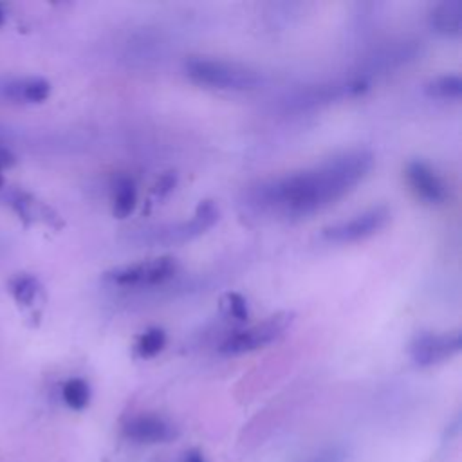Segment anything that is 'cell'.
<instances>
[{
    "label": "cell",
    "mask_w": 462,
    "mask_h": 462,
    "mask_svg": "<svg viewBox=\"0 0 462 462\" xmlns=\"http://www.w3.org/2000/svg\"><path fill=\"white\" fill-rule=\"evenodd\" d=\"M365 148L336 153L310 168L263 180L247 191V206L280 218L310 217L352 191L372 170Z\"/></svg>",
    "instance_id": "6da1fadb"
},
{
    "label": "cell",
    "mask_w": 462,
    "mask_h": 462,
    "mask_svg": "<svg viewBox=\"0 0 462 462\" xmlns=\"http://www.w3.org/2000/svg\"><path fill=\"white\" fill-rule=\"evenodd\" d=\"M218 220V208L213 200H202L191 218L146 226L130 233V242L137 245H177L204 235Z\"/></svg>",
    "instance_id": "7a4b0ae2"
},
{
    "label": "cell",
    "mask_w": 462,
    "mask_h": 462,
    "mask_svg": "<svg viewBox=\"0 0 462 462\" xmlns=\"http://www.w3.org/2000/svg\"><path fill=\"white\" fill-rule=\"evenodd\" d=\"M184 72L193 83L220 90H253L262 83L258 70L213 58H189L184 63Z\"/></svg>",
    "instance_id": "3957f363"
},
{
    "label": "cell",
    "mask_w": 462,
    "mask_h": 462,
    "mask_svg": "<svg viewBox=\"0 0 462 462\" xmlns=\"http://www.w3.org/2000/svg\"><path fill=\"white\" fill-rule=\"evenodd\" d=\"M292 319H294L292 312H287V310L276 312L260 323H254L251 327H245L229 334L220 343L218 350L224 356H240L245 352L263 348L274 343L276 339H280L285 334V330L291 327Z\"/></svg>",
    "instance_id": "277c9868"
},
{
    "label": "cell",
    "mask_w": 462,
    "mask_h": 462,
    "mask_svg": "<svg viewBox=\"0 0 462 462\" xmlns=\"http://www.w3.org/2000/svg\"><path fill=\"white\" fill-rule=\"evenodd\" d=\"M179 265L171 256H157L106 271L103 280L116 287H153L175 276Z\"/></svg>",
    "instance_id": "5b68a950"
},
{
    "label": "cell",
    "mask_w": 462,
    "mask_h": 462,
    "mask_svg": "<svg viewBox=\"0 0 462 462\" xmlns=\"http://www.w3.org/2000/svg\"><path fill=\"white\" fill-rule=\"evenodd\" d=\"M390 220V209L386 206H374L359 215H354L348 220L323 227L321 235L327 242L334 244H350L363 240L366 236L381 231Z\"/></svg>",
    "instance_id": "8992f818"
},
{
    "label": "cell",
    "mask_w": 462,
    "mask_h": 462,
    "mask_svg": "<svg viewBox=\"0 0 462 462\" xmlns=\"http://www.w3.org/2000/svg\"><path fill=\"white\" fill-rule=\"evenodd\" d=\"M462 348V337L458 330L451 332H424L419 334L410 345V357L417 366L439 365Z\"/></svg>",
    "instance_id": "52a82bcc"
},
{
    "label": "cell",
    "mask_w": 462,
    "mask_h": 462,
    "mask_svg": "<svg viewBox=\"0 0 462 462\" xmlns=\"http://www.w3.org/2000/svg\"><path fill=\"white\" fill-rule=\"evenodd\" d=\"M366 88V81L361 78L348 79V81H337V83H327V85H307L303 88H298L291 94L287 99L289 108H312L316 105L330 103L334 99L356 96Z\"/></svg>",
    "instance_id": "ba28073f"
},
{
    "label": "cell",
    "mask_w": 462,
    "mask_h": 462,
    "mask_svg": "<svg viewBox=\"0 0 462 462\" xmlns=\"http://www.w3.org/2000/svg\"><path fill=\"white\" fill-rule=\"evenodd\" d=\"M406 180L413 193L426 204H442L448 199V186L439 173L424 161H411L406 166Z\"/></svg>",
    "instance_id": "9c48e42d"
},
{
    "label": "cell",
    "mask_w": 462,
    "mask_h": 462,
    "mask_svg": "<svg viewBox=\"0 0 462 462\" xmlns=\"http://www.w3.org/2000/svg\"><path fill=\"white\" fill-rule=\"evenodd\" d=\"M123 435L137 444H159L175 437L173 426L153 413H141L130 417L123 424Z\"/></svg>",
    "instance_id": "30bf717a"
},
{
    "label": "cell",
    "mask_w": 462,
    "mask_h": 462,
    "mask_svg": "<svg viewBox=\"0 0 462 462\" xmlns=\"http://www.w3.org/2000/svg\"><path fill=\"white\" fill-rule=\"evenodd\" d=\"M11 208L16 211L18 218L23 222V226H31L32 222H43L51 227H61L60 215L49 208L45 202L38 200L36 197L25 193V191H16L11 197Z\"/></svg>",
    "instance_id": "8fae6325"
},
{
    "label": "cell",
    "mask_w": 462,
    "mask_h": 462,
    "mask_svg": "<svg viewBox=\"0 0 462 462\" xmlns=\"http://www.w3.org/2000/svg\"><path fill=\"white\" fill-rule=\"evenodd\" d=\"M430 25L435 32L449 38L462 34V2L460 0H442L430 11Z\"/></svg>",
    "instance_id": "7c38bea8"
},
{
    "label": "cell",
    "mask_w": 462,
    "mask_h": 462,
    "mask_svg": "<svg viewBox=\"0 0 462 462\" xmlns=\"http://www.w3.org/2000/svg\"><path fill=\"white\" fill-rule=\"evenodd\" d=\"M0 90L2 96L11 101L42 103L51 94V83L43 78H22L7 81Z\"/></svg>",
    "instance_id": "4fadbf2b"
},
{
    "label": "cell",
    "mask_w": 462,
    "mask_h": 462,
    "mask_svg": "<svg viewBox=\"0 0 462 462\" xmlns=\"http://www.w3.org/2000/svg\"><path fill=\"white\" fill-rule=\"evenodd\" d=\"M137 204V189L130 177H117L112 191V213L117 218H126Z\"/></svg>",
    "instance_id": "5bb4252c"
},
{
    "label": "cell",
    "mask_w": 462,
    "mask_h": 462,
    "mask_svg": "<svg viewBox=\"0 0 462 462\" xmlns=\"http://www.w3.org/2000/svg\"><path fill=\"white\" fill-rule=\"evenodd\" d=\"M424 92L437 99H458L462 94V79L457 74L437 76L424 85Z\"/></svg>",
    "instance_id": "9a60e30c"
},
{
    "label": "cell",
    "mask_w": 462,
    "mask_h": 462,
    "mask_svg": "<svg viewBox=\"0 0 462 462\" xmlns=\"http://www.w3.org/2000/svg\"><path fill=\"white\" fill-rule=\"evenodd\" d=\"M61 397L70 410L79 411V410L87 408V404L90 401V386L85 379L72 377V379L65 381V384L61 388Z\"/></svg>",
    "instance_id": "2e32d148"
},
{
    "label": "cell",
    "mask_w": 462,
    "mask_h": 462,
    "mask_svg": "<svg viewBox=\"0 0 462 462\" xmlns=\"http://www.w3.org/2000/svg\"><path fill=\"white\" fill-rule=\"evenodd\" d=\"M9 291L18 305L29 307L40 292V282L31 274H18L9 282Z\"/></svg>",
    "instance_id": "e0dca14e"
},
{
    "label": "cell",
    "mask_w": 462,
    "mask_h": 462,
    "mask_svg": "<svg viewBox=\"0 0 462 462\" xmlns=\"http://www.w3.org/2000/svg\"><path fill=\"white\" fill-rule=\"evenodd\" d=\"M166 345V332L159 327L146 328L143 334H139L135 341V354L141 359L155 357Z\"/></svg>",
    "instance_id": "ac0fdd59"
},
{
    "label": "cell",
    "mask_w": 462,
    "mask_h": 462,
    "mask_svg": "<svg viewBox=\"0 0 462 462\" xmlns=\"http://www.w3.org/2000/svg\"><path fill=\"white\" fill-rule=\"evenodd\" d=\"M220 305H222V310L229 318H235L236 321H245L249 318L247 303H245L244 296L238 292H226L220 300Z\"/></svg>",
    "instance_id": "d6986e66"
},
{
    "label": "cell",
    "mask_w": 462,
    "mask_h": 462,
    "mask_svg": "<svg viewBox=\"0 0 462 462\" xmlns=\"http://www.w3.org/2000/svg\"><path fill=\"white\" fill-rule=\"evenodd\" d=\"M345 460V451L339 448H328L323 449L319 453L310 455L309 458L301 460V462H343Z\"/></svg>",
    "instance_id": "ffe728a7"
},
{
    "label": "cell",
    "mask_w": 462,
    "mask_h": 462,
    "mask_svg": "<svg viewBox=\"0 0 462 462\" xmlns=\"http://www.w3.org/2000/svg\"><path fill=\"white\" fill-rule=\"evenodd\" d=\"M175 182H177V175L175 173H164L162 177H159V180L155 182V186H153V193L155 195H159V197H162V195H166V193H170L173 188H175Z\"/></svg>",
    "instance_id": "44dd1931"
},
{
    "label": "cell",
    "mask_w": 462,
    "mask_h": 462,
    "mask_svg": "<svg viewBox=\"0 0 462 462\" xmlns=\"http://www.w3.org/2000/svg\"><path fill=\"white\" fill-rule=\"evenodd\" d=\"M14 162H16L14 153H13L9 148H5V146L0 144V170L11 168Z\"/></svg>",
    "instance_id": "7402d4cb"
},
{
    "label": "cell",
    "mask_w": 462,
    "mask_h": 462,
    "mask_svg": "<svg viewBox=\"0 0 462 462\" xmlns=\"http://www.w3.org/2000/svg\"><path fill=\"white\" fill-rule=\"evenodd\" d=\"M184 462H206V458L202 457L200 451L191 449V451H188V453L184 455Z\"/></svg>",
    "instance_id": "603a6c76"
},
{
    "label": "cell",
    "mask_w": 462,
    "mask_h": 462,
    "mask_svg": "<svg viewBox=\"0 0 462 462\" xmlns=\"http://www.w3.org/2000/svg\"><path fill=\"white\" fill-rule=\"evenodd\" d=\"M4 20H5V11H4V7H2V4H0V25L4 23Z\"/></svg>",
    "instance_id": "cb8c5ba5"
},
{
    "label": "cell",
    "mask_w": 462,
    "mask_h": 462,
    "mask_svg": "<svg viewBox=\"0 0 462 462\" xmlns=\"http://www.w3.org/2000/svg\"><path fill=\"white\" fill-rule=\"evenodd\" d=\"M4 184H5V179H4V173H2V170H0V189L4 188Z\"/></svg>",
    "instance_id": "d4e9b609"
}]
</instances>
